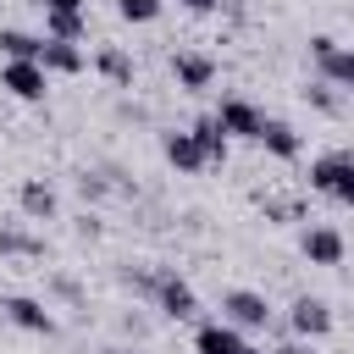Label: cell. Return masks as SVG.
<instances>
[{
	"label": "cell",
	"mask_w": 354,
	"mask_h": 354,
	"mask_svg": "<svg viewBox=\"0 0 354 354\" xmlns=\"http://www.w3.org/2000/svg\"><path fill=\"white\" fill-rule=\"evenodd\" d=\"M0 254H44V243L17 232V227H0Z\"/></svg>",
	"instance_id": "cell-19"
},
{
	"label": "cell",
	"mask_w": 354,
	"mask_h": 354,
	"mask_svg": "<svg viewBox=\"0 0 354 354\" xmlns=\"http://www.w3.org/2000/svg\"><path fill=\"white\" fill-rule=\"evenodd\" d=\"M100 72H105L111 83H133V61H127L122 50H100Z\"/></svg>",
	"instance_id": "cell-20"
},
{
	"label": "cell",
	"mask_w": 354,
	"mask_h": 354,
	"mask_svg": "<svg viewBox=\"0 0 354 354\" xmlns=\"http://www.w3.org/2000/svg\"><path fill=\"white\" fill-rule=\"evenodd\" d=\"M321 72H326V83L354 88V50H332V55H321Z\"/></svg>",
	"instance_id": "cell-18"
},
{
	"label": "cell",
	"mask_w": 354,
	"mask_h": 354,
	"mask_svg": "<svg viewBox=\"0 0 354 354\" xmlns=\"http://www.w3.org/2000/svg\"><path fill=\"white\" fill-rule=\"evenodd\" d=\"M171 72H177V83H183V88H210L216 61H210V55H177V61H171Z\"/></svg>",
	"instance_id": "cell-13"
},
{
	"label": "cell",
	"mask_w": 354,
	"mask_h": 354,
	"mask_svg": "<svg viewBox=\"0 0 354 354\" xmlns=\"http://www.w3.org/2000/svg\"><path fill=\"white\" fill-rule=\"evenodd\" d=\"M221 315L232 326H266L271 321V304L260 293H249V288H232V293H221Z\"/></svg>",
	"instance_id": "cell-4"
},
{
	"label": "cell",
	"mask_w": 354,
	"mask_h": 354,
	"mask_svg": "<svg viewBox=\"0 0 354 354\" xmlns=\"http://www.w3.org/2000/svg\"><path fill=\"white\" fill-rule=\"evenodd\" d=\"M0 50H6V61H39L44 55V39H33L22 28H0Z\"/></svg>",
	"instance_id": "cell-15"
},
{
	"label": "cell",
	"mask_w": 354,
	"mask_h": 354,
	"mask_svg": "<svg viewBox=\"0 0 354 354\" xmlns=\"http://www.w3.org/2000/svg\"><path fill=\"white\" fill-rule=\"evenodd\" d=\"M288 321H293L299 337H326V332H332V310H326L321 299H310V293L293 299V315H288Z\"/></svg>",
	"instance_id": "cell-8"
},
{
	"label": "cell",
	"mask_w": 354,
	"mask_h": 354,
	"mask_svg": "<svg viewBox=\"0 0 354 354\" xmlns=\"http://www.w3.org/2000/svg\"><path fill=\"white\" fill-rule=\"evenodd\" d=\"M177 6H188V11H216L221 0H177Z\"/></svg>",
	"instance_id": "cell-24"
},
{
	"label": "cell",
	"mask_w": 354,
	"mask_h": 354,
	"mask_svg": "<svg viewBox=\"0 0 354 354\" xmlns=\"http://www.w3.org/2000/svg\"><path fill=\"white\" fill-rule=\"evenodd\" d=\"M166 160H171L177 171H199V166H205V149H199L194 133H166Z\"/></svg>",
	"instance_id": "cell-12"
},
{
	"label": "cell",
	"mask_w": 354,
	"mask_h": 354,
	"mask_svg": "<svg viewBox=\"0 0 354 354\" xmlns=\"http://www.w3.org/2000/svg\"><path fill=\"white\" fill-rule=\"evenodd\" d=\"M216 122L227 127V138H260V127H266V116H260L249 100H221Z\"/></svg>",
	"instance_id": "cell-6"
},
{
	"label": "cell",
	"mask_w": 354,
	"mask_h": 354,
	"mask_svg": "<svg viewBox=\"0 0 354 354\" xmlns=\"http://www.w3.org/2000/svg\"><path fill=\"white\" fill-rule=\"evenodd\" d=\"M0 83H6L17 100H44V88H50V72H44V61H6Z\"/></svg>",
	"instance_id": "cell-3"
},
{
	"label": "cell",
	"mask_w": 354,
	"mask_h": 354,
	"mask_svg": "<svg viewBox=\"0 0 354 354\" xmlns=\"http://www.w3.org/2000/svg\"><path fill=\"white\" fill-rule=\"evenodd\" d=\"M194 348H199V354H266V348L243 343L232 321H205V326L194 332Z\"/></svg>",
	"instance_id": "cell-2"
},
{
	"label": "cell",
	"mask_w": 354,
	"mask_h": 354,
	"mask_svg": "<svg viewBox=\"0 0 354 354\" xmlns=\"http://www.w3.org/2000/svg\"><path fill=\"white\" fill-rule=\"evenodd\" d=\"M188 133L199 138V149H205V160H227V127H221L216 116H199V122H194Z\"/></svg>",
	"instance_id": "cell-14"
},
{
	"label": "cell",
	"mask_w": 354,
	"mask_h": 354,
	"mask_svg": "<svg viewBox=\"0 0 354 354\" xmlns=\"http://www.w3.org/2000/svg\"><path fill=\"white\" fill-rule=\"evenodd\" d=\"M277 354H310V348H277Z\"/></svg>",
	"instance_id": "cell-25"
},
{
	"label": "cell",
	"mask_w": 354,
	"mask_h": 354,
	"mask_svg": "<svg viewBox=\"0 0 354 354\" xmlns=\"http://www.w3.org/2000/svg\"><path fill=\"white\" fill-rule=\"evenodd\" d=\"M310 188H315V194H332L337 205L354 210V149H332V155H321V160L310 166Z\"/></svg>",
	"instance_id": "cell-1"
},
{
	"label": "cell",
	"mask_w": 354,
	"mask_h": 354,
	"mask_svg": "<svg viewBox=\"0 0 354 354\" xmlns=\"http://www.w3.org/2000/svg\"><path fill=\"white\" fill-rule=\"evenodd\" d=\"M310 100H315V105H321V111H337V94H332V88H326V83H315V88H310Z\"/></svg>",
	"instance_id": "cell-22"
},
{
	"label": "cell",
	"mask_w": 354,
	"mask_h": 354,
	"mask_svg": "<svg viewBox=\"0 0 354 354\" xmlns=\"http://www.w3.org/2000/svg\"><path fill=\"white\" fill-rule=\"evenodd\" d=\"M116 11H122L127 22H155V17H160V0H116Z\"/></svg>",
	"instance_id": "cell-21"
},
{
	"label": "cell",
	"mask_w": 354,
	"mask_h": 354,
	"mask_svg": "<svg viewBox=\"0 0 354 354\" xmlns=\"http://www.w3.org/2000/svg\"><path fill=\"white\" fill-rule=\"evenodd\" d=\"M44 28H50V39H66V44H77L88 28H83V11H44Z\"/></svg>",
	"instance_id": "cell-17"
},
{
	"label": "cell",
	"mask_w": 354,
	"mask_h": 354,
	"mask_svg": "<svg viewBox=\"0 0 354 354\" xmlns=\"http://www.w3.org/2000/svg\"><path fill=\"white\" fill-rule=\"evenodd\" d=\"M304 260H310V266H337V260H343V232L310 227V232H304Z\"/></svg>",
	"instance_id": "cell-9"
},
{
	"label": "cell",
	"mask_w": 354,
	"mask_h": 354,
	"mask_svg": "<svg viewBox=\"0 0 354 354\" xmlns=\"http://www.w3.org/2000/svg\"><path fill=\"white\" fill-rule=\"evenodd\" d=\"M260 144H266L277 160H299V133H293L288 122H277V116H266V127H260Z\"/></svg>",
	"instance_id": "cell-11"
},
{
	"label": "cell",
	"mask_w": 354,
	"mask_h": 354,
	"mask_svg": "<svg viewBox=\"0 0 354 354\" xmlns=\"http://www.w3.org/2000/svg\"><path fill=\"white\" fill-rule=\"evenodd\" d=\"M0 310L22 326V332H39V337H50L55 332V315L39 304V299H22V293H0Z\"/></svg>",
	"instance_id": "cell-5"
},
{
	"label": "cell",
	"mask_w": 354,
	"mask_h": 354,
	"mask_svg": "<svg viewBox=\"0 0 354 354\" xmlns=\"http://www.w3.org/2000/svg\"><path fill=\"white\" fill-rule=\"evenodd\" d=\"M44 11H83V0H44Z\"/></svg>",
	"instance_id": "cell-23"
},
{
	"label": "cell",
	"mask_w": 354,
	"mask_h": 354,
	"mask_svg": "<svg viewBox=\"0 0 354 354\" xmlns=\"http://www.w3.org/2000/svg\"><path fill=\"white\" fill-rule=\"evenodd\" d=\"M44 72H66V77H77L83 72V50L77 44H66V39H44Z\"/></svg>",
	"instance_id": "cell-10"
},
{
	"label": "cell",
	"mask_w": 354,
	"mask_h": 354,
	"mask_svg": "<svg viewBox=\"0 0 354 354\" xmlns=\"http://www.w3.org/2000/svg\"><path fill=\"white\" fill-rule=\"evenodd\" d=\"M17 199H22V210H28L33 221H50V216H55V194H50V183H22Z\"/></svg>",
	"instance_id": "cell-16"
},
{
	"label": "cell",
	"mask_w": 354,
	"mask_h": 354,
	"mask_svg": "<svg viewBox=\"0 0 354 354\" xmlns=\"http://www.w3.org/2000/svg\"><path fill=\"white\" fill-rule=\"evenodd\" d=\"M155 299H160V310H166L171 321H194V310H199V299H194V288H188L183 277H160Z\"/></svg>",
	"instance_id": "cell-7"
}]
</instances>
